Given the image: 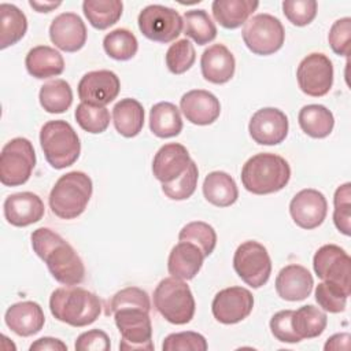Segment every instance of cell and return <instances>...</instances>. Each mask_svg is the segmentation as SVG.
<instances>
[{
	"instance_id": "cell-1",
	"label": "cell",
	"mask_w": 351,
	"mask_h": 351,
	"mask_svg": "<svg viewBox=\"0 0 351 351\" xmlns=\"http://www.w3.org/2000/svg\"><path fill=\"white\" fill-rule=\"evenodd\" d=\"M32 247L44 261L52 277L63 285H78L85 278V266L75 250L49 228L33 230Z\"/></svg>"
},
{
	"instance_id": "cell-2",
	"label": "cell",
	"mask_w": 351,
	"mask_h": 351,
	"mask_svg": "<svg viewBox=\"0 0 351 351\" xmlns=\"http://www.w3.org/2000/svg\"><path fill=\"white\" fill-rule=\"evenodd\" d=\"M51 314L60 322L74 328L93 324L101 313L99 296L77 285L56 288L49 298Z\"/></svg>"
},
{
	"instance_id": "cell-3",
	"label": "cell",
	"mask_w": 351,
	"mask_h": 351,
	"mask_svg": "<svg viewBox=\"0 0 351 351\" xmlns=\"http://www.w3.org/2000/svg\"><path fill=\"white\" fill-rule=\"evenodd\" d=\"M243 186L254 195H269L287 186L291 178L289 163L280 155L261 152L251 156L241 169Z\"/></svg>"
},
{
	"instance_id": "cell-4",
	"label": "cell",
	"mask_w": 351,
	"mask_h": 351,
	"mask_svg": "<svg viewBox=\"0 0 351 351\" xmlns=\"http://www.w3.org/2000/svg\"><path fill=\"white\" fill-rule=\"evenodd\" d=\"M93 192V184L84 171H69L58 178L51 189L48 202L51 211L62 219H74L80 217Z\"/></svg>"
},
{
	"instance_id": "cell-5",
	"label": "cell",
	"mask_w": 351,
	"mask_h": 351,
	"mask_svg": "<svg viewBox=\"0 0 351 351\" xmlns=\"http://www.w3.org/2000/svg\"><path fill=\"white\" fill-rule=\"evenodd\" d=\"M40 145L47 162L56 170L66 169L77 162L81 143L73 126L63 121H48L40 130Z\"/></svg>"
},
{
	"instance_id": "cell-6",
	"label": "cell",
	"mask_w": 351,
	"mask_h": 351,
	"mask_svg": "<svg viewBox=\"0 0 351 351\" xmlns=\"http://www.w3.org/2000/svg\"><path fill=\"white\" fill-rule=\"evenodd\" d=\"M156 311L170 324L185 325L192 321L196 310L189 285L180 278L167 277L159 281L154 291Z\"/></svg>"
},
{
	"instance_id": "cell-7",
	"label": "cell",
	"mask_w": 351,
	"mask_h": 351,
	"mask_svg": "<svg viewBox=\"0 0 351 351\" xmlns=\"http://www.w3.org/2000/svg\"><path fill=\"white\" fill-rule=\"evenodd\" d=\"M36 166V152L30 140L15 137L0 154V181L5 186H18L30 178Z\"/></svg>"
},
{
	"instance_id": "cell-8",
	"label": "cell",
	"mask_w": 351,
	"mask_h": 351,
	"mask_svg": "<svg viewBox=\"0 0 351 351\" xmlns=\"http://www.w3.org/2000/svg\"><path fill=\"white\" fill-rule=\"evenodd\" d=\"M245 47L255 55H273L285 41V30L278 18L270 14H258L250 18L241 32Z\"/></svg>"
},
{
	"instance_id": "cell-9",
	"label": "cell",
	"mask_w": 351,
	"mask_h": 351,
	"mask_svg": "<svg viewBox=\"0 0 351 351\" xmlns=\"http://www.w3.org/2000/svg\"><path fill=\"white\" fill-rule=\"evenodd\" d=\"M233 269L250 287H263L271 274V259L266 247L255 240L241 243L233 255Z\"/></svg>"
},
{
	"instance_id": "cell-10",
	"label": "cell",
	"mask_w": 351,
	"mask_h": 351,
	"mask_svg": "<svg viewBox=\"0 0 351 351\" xmlns=\"http://www.w3.org/2000/svg\"><path fill=\"white\" fill-rule=\"evenodd\" d=\"M148 313L138 307H125L112 314L122 337L119 350H154L152 324Z\"/></svg>"
},
{
	"instance_id": "cell-11",
	"label": "cell",
	"mask_w": 351,
	"mask_h": 351,
	"mask_svg": "<svg viewBox=\"0 0 351 351\" xmlns=\"http://www.w3.org/2000/svg\"><path fill=\"white\" fill-rule=\"evenodd\" d=\"M137 23L144 37L160 44L174 41L184 29L182 16L174 8L160 4H151L143 8Z\"/></svg>"
},
{
	"instance_id": "cell-12",
	"label": "cell",
	"mask_w": 351,
	"mask_h": 351,
	"mask_svg": "<svg viewBox=\"0 0 351 351\" xmlns=\"http://www.w3.org/2000/svg\"><path fill=\"white\" fill-rule=\"evenodd\" d=\"M296 80L300 90L307 96H325L333 85V64L326 55L313 52L299 63Z\"/></svg>"
},
{
	"instance_id": "cell-13",
	"label": "cell",
	"mask_w": 351,
	"mask_h": 351,
	"mask_svg": "<svg viewBox=\"0 0 351 351\" xmlns=\"http://www.w3.org/2000/svg\"><path fill=\"white\" fill-rule=\"evenodd\" d=\"M315 274L322 281L337 284L344 292H351V258L336 244H325L317 250L313 258Z\"/></svg>"
},
{
	"instance_id": "cell-14",
	"label": "cell",
	"mask_w": 351,
	"mask_h": 351,
	"mask_svg": "<svg viewBox=\"0 0 351 351\" xmlns=\"http://www.w3.org/2000/svg\"><path fill=\"white\" fill-rule=\"evenodd\" d=\"M254 308V296L244 287L221 289L213 299L214 318L223 325H233L245 319Z\"/></svg>"
},
{
	"instance_id": "cell-15",
	"label": "cell",
	"mask_w": 351,
	"mask_h": 351,
	"mask_svg": "<svg viewBox=\"0 0 351 351\" xmlns=\"http://www.w3.org/2000/svg\"><path fill=\"white\" fill-rule=\"evenodd\" d=\"M121 89L118 75L111 70H95L84 74L78 82V97L81 103L106 107L117 99Z\"/></svg>"
},
{
	"instance_id": "cell-16",
	"label": "cell",
	"mask_w": 351,
	"mask_h": 351,
	"mask_svg": "<svg viewBox=\"0 0 351 351\" xmlns=\"http://www.w3.org/2000/svg\"><path fill=\"white\" fill-rule=\"evenodd\" d=\"M288 117L278 108L263 107L254 112L248 123L251 138L259 145H277L288 136Z\"/></svg>"
},
{
	"instance_id": "cell-17",
	"label": "cell",
	"mask_w": 351,
	"mask_h": 351,
	"mask_svg": "<svg viewBox=\"0 0 351 351\" xmlns=\"http://www.w3.org/2000/svg\"><path fill=\"white\" fill-rule=\"evenodd\" d=\"M289 214L302 229H315L326 218L328 202L322 192L306 188L299 191L289 203Z\"/></svg>"
},
{
	"instance_id": "cell-18",
	"label": "cell",
	"mask_w": 351,
	"mask_h": 351,
	"mask_svg": "<svg viewBox=\"0 0 351 351\" xmlns=\"http://www.w3.org/2000/svg\"><path fill=\"white\" fill-rule=\"evenodd\" d=\"M88 32L84 21L74 12H62L49 25V38L64 52H77L86 43Z\"/></svg>"
},
{
	"instance_id": "cell-19",
	"label": "cell",
	"mask_w": 351,
	"mask_h": 351,
	"mask_svg": "<svg viewBox=\"0 0 351 351\" xmlns=\"http://www.w3.org/2000/svg\"><path fill=\"white\" fill-rule=\"evenodd\" d=\"M3 210L7 222L16 228L33 225L45 214L44 202L33 192H18L8 195L4 200Z\"/></svg>"
},
{
	"instance_id": "cell-20",
	"label": "cell",
	"mask_w": 351,
	"mask_h": 351,
	"mask_svg": "<svg viewBox=\"0 0 351 351\" xmlns=\"http://www.w3.org/2000/svg\"><path fill=\"white\" fill-rule=\"evenodd\" d=\"M180 108L193 125L206 126L215 122L221 114V104L217 96L204 89H192L182 95Z\"/></svg>"
},
{
	"instance_id": "cell-21",
	"label": "cell",
	"mask_w": 351,
	"mask_h": 351,
	"mask_svg": "<svg viewBox=\"0 0 351 351\" xmlns=\"http://www.w3.org/2000/svg\"><path fill=\"white\" fill-rule=\"evenodd\" d=\"M191 160L189 152L182 144L169 143L162 145L155 154L152 173L162 184L171 182L186 170Z\"/></svg>"
},
{
	"instance_id": "cell-22",
	"label": "cell",
	"mask_w": 351,
	"mask_h": 351,
	"mask_svg": "<svg viewBox=\"0 0 351 351\" xmlns=\"http://www.w3.org/2000/svg\"><path fill=\"white\" fill-rule=\"evenodd\" d=\"M314 278L302 265H287L276 277L277 295L288 302L304 300L313 291Z\"/></svg>"
},
{
	"instance_id": "cell-23",
	"label": "cell",
	"mask_w": 351,
	"mask_h": 351,
	"mask_svg": "<svg viewBox=\"0 0 351 351\" xmlns=\"http://www.w3.org/2000/svg\"><path fill=\"white\" fill-rule=\"evenodd\" d=\"M4 322L15 335L29 337L43 329L45 324V315L38 303L23 300L11 304L7 308L4 314Z\"/></svg>"
},
{
	"instance_id": "cell-24",
	"label": "cell",
	"mask_w": 351,
	"mask_h": 351,
	"mask_svg": "<svg viewBox=\"0 0 351 351\" xmlns=\"http://www.w3.org/2000/svg\"><path fill=\"white\" fill-rule=\"evenodd\" d=\"M202 75L211 84H226L234 75L236 60L233 53L223 44H213L200 58Z\"/></svg>"
},
{
	"instance_id": "cell-25",
	"label": "cell",
	"mask_w": 351,
	"mask_h": 351,
	"mask_svg": "<svg viewBox=\"0 0 351 351\" xmlns=\"http://www.w3.org/2000/svg\"><path fill=\"white\" fill-rule=\"evenodd\" d=\"M204 258L203 251L197 245L188 241H180L169 254V274L184 281L192 280L200 271Z\"/></svg>"
},
{
	"instance_id": "cell-26",
	"label": "cell",
	"mask_w": 351,
	"mask_h": 351,
	"mask_svg": "<svg viewBox=\"0 0 351 351\" xmlns=\"http://www.w3.org/2000/svg\"><path fill=\"white\" fill-rule=\"evenodd\" d=\"M27 73L37 78L45 80L60 75L64 70V59L59 51L48 45H37L32 48L25 59Z\"/></svg>"
},
{
	"instance_id": "cell-27",
	"label": "cell",
	"mask_w": 351,
	"mask_h": 351,
	"mask_svg": "<svg viewBox=\"0 0 351 351\" xmlns=\"http://www.w3.org/2000/svg\"><path fill=\"white\" fill-rule=\"evenodd\" d=\"M259 7L256 0H214L211 11L214 19L225 29H237L244 25Z\"/></svg>"
},
{
	"instance_id": "cell-28",
	"label": "cell",
	"mask_w": 351,
	"mask_h": 351,
	"mask_svg": "<svg viewBox=\"0 0 351 351\" xmlns=\"http://www.w3.org/2000/svg\"><path fill=\"white\" fill-rule=\"evenodd\" d=\"M112 122L121 136L136 137L144 126L143 104L132 97L119 100L112 108Z\"/></svg>"
},
{
	"instance_id": "cell-29",
	"label": "cell",
	"mask_w": 351,
	"mask_h": 351,
	"mask_svg": "<svg viewBox=\"0 0 351 351\" xmlns=\"http://www.w3.org/2000/svg\"><path fill=\"white\" fill-rule=\"evenodd\" d=\"M203 195L208 203L217 207H229L236 203L239 189L234 180L225 171L217 170L206 176Z\"/></svg>"
},
{
	"instance_id": "cell-30",
	"label": "cell",
	"mask_w": 351,
	"mask_h": 351,
	"mask_svg": "<svg viewBox=\"0 0 351 351\" xmlns=\"http://www.w3.org/2000/svg\"><path fill=\"white\" fill-rule=\"evenodd\" d=\"M149 129L159 138L176 137L182 130V118L176 104L159 101L149 110Z\"/></svg>"
},
{
	"instance_id": "cell-31",
	"label": "cell",
	"mask_w": 351,
	"mask_h": 351,
	"mask_svg": "<svg viewBox=\"0 0 351 351\" xmlns=\"http://www.w3.org/2000/svg\"><path fill=\"white\" fill-rule=\"evenodd\" d=\"M300 129L313 138L328 137L335 126V117L322 104L303 106L298 114Z\"/></svg>"
},
{
	"instance_id": "cell-32",
	"label": "cell",
	"mask_w": 351,
	"mask_h": 351,
	"mask_svg": "<svg viewBox=\"0 0 351 351\" xmlns=\"http://www.w3.org/2000/svg\"><path fill=\"white\" fill-rule=\"evenodd\" d=\"M27 30L26 15L14 4H0V48L5 49L23 38Z\"/></svg>"
},
{
	"instance_id": "cell-33",
	"label": "cell",
	"mask_w": 351,
	"mask_h": 351,
	"mask_svg": "<svg viewBox=\"0 0 351 351\" xmlns=\"http://www.w3.org/2000/svg\"><path fill=\"white\" fill-rule=\"evenodd\" d=\"M123 3L119 0H85L82 11L88 22L99 30L108 29L122 16Z\"/></svg>"
},
{
	"instance_id": "cell-34",
	"label": "cell",
	"mask_w": 351,
	"mask_h": 351,
	"mask_svg": "<svg viewBox=\"0 0 351 351\" xmlns=\"http://www.w3.org/2000/svg\"><path fill=\"white\" fill-rule=\"evenodd\" d=\"M328 324V317L321 308L306 304L292 313V328L303 339H314L322 335Z\"/></svg>"
},
{
	"instance_id": "cell-35",
	"label": "cell",
	"mask_w": 351,
	"mask_h": 351,
	"mask_svg": "<svg viewBox=\"0 0 351 351\" xmlns=\"http://www.w3.org/2000/svg\"><path fill=\"white\" fill-rule=\"evenodd\" d=\"M38 100L47 112L62 114L67 111L73 103L71 86L62 78L48 81L40 88Z\"/></svg>"
},
{
	"instance_id": "cell-36",
	"label": "cell",
	"mask_w": 351,
	"mask_h": 351,
	"mask_svg": "<svg viewBox=\"0 0 351 351\" xmlns=\"http://www.w3.org/2000/svg\"><path fill=\"white\" fill-rule=\"evenodd\" d=\"M184 33L197 45H206L215 40L217 26L206 10H189L182 15Z\"/></svg>"
},
{
	"instance_id": "cell-37",
	"label": "cell",
	"mask_w": 351,
	"mask_h": 351,
	"mask_svg": "<svg viewBox=\"0 0 351 351\" xmlns=\"http://www.w3.org/2000/svg\"><path fill=\"white\" fill-rule=\"evenodd\" d=\"M103 48L115 60H129L137 53L138 41L130 30L119 27L104 36Z\"/></svg>"
},
{
	"instance_id": "cell-38",
	"label": "cell",
	"mask_w": 351,
	"mask_h": 351,
	"mask_svg": "<svg viewBox=\"0 0 351 351\" xmlns=\"http://www.w3.org/2000/svg\"><path fill=\"white\" fill-rule=\"evenodd\" d=\"M178 241H188L197 245L207 258L215 250L217 233L207 222L193 221L182 226L178 233Z\"/></svg>"
},
{
	"instance_id": "cell-39",
	"label": "cell",
	"mask_w": 351,
	"mask_h": 351,
	"mask_svg": "<svg viewBox=\"0 0 351 351\" xmlns=\"http://www.w3.org/2000/svg\"><path fill=\"white\" fill-rule=\"evenodd\" d=\"M77 123L88 133L100 134L110 125V112L106 107H95L80 103L74 112Z\"/></svg>"
},
{
	"instance_id": "cell-40",
	"label": "cell",
	"mask_w": 351,
	"mask_h": 351,
	"mask_svg": "<svg viewBox=\"0 0 351 351\" xmlns=\"http://www.w3.org/2000/svg\"><path fill=\"white\" fill-rule=\"evenodd\" d=\"M197 178V165L193 160H191L186 170L178 178H176L171 182L162 184V191L171 200H186L195 193Z\"/></svg>"
},
{
	"instance_id": "cell-41",
	"label": "cell",
	"mask_w": 351,
	"mask_h": 351,
	"mask_svg": "<svg viewBox=\"0 0 351 351\" xmlns=\"http://www.w3.org/2000/svg\"><path fill=\"white\" fill-rule=\"evenodd\" d=\"M165 60L170 73L184 74L193 66L196 60V52L192 43L186 38L177 40L169 47Z\"/></svg>"
},
{
	"instance_id": "cell-42",
	"label": "cell",
	"mask_w": 351,
	"mask_h": 351,
	"mask_svg": "<svg viewBox=\"0 0 351 351\" xmlns=\"http://www.w3.org/2000/svg\"><path fill=\"white\" fill-rule=\"evenodd\" d=\"M333 222L336 229L346 234H351V184L344 182L337 186L333 196Z\"/></svg>"
},
{
	"instance_id": "cell-43",
	"label": "cell",
	"mask_w": 351,
	"mask_h": 351,
	"mask_svg": "<svg viewBox=\"0 0 351 351\" xmlns=\"http://www.w3.org/2000/svg\"><path fill=\"white\" fill-rule=\"evenodd\" d=\"M125 307H138L144 308L147 311L151 310V300L148 293L138 288V287H126L121 291H118L111 300H108V306L106 310V314H114L119 308Z\"/></svg>"
},
{
	"instance_id": "cell-44",
	"label": "cell",
	"mask_w": 351,
	"mask_h": 351,
	"mask_svg": "<svg viewBox=\"0 0 351 351\" xmlns=\"http://www.w3.org/2000/svg\"><path fill=\"white\" fill-rule=\"evenodd\" d=\"M350 295L344 292L337 284L322 281L315 288V300L325 311L341 313L346 310L347 298Z\"/></svg>"
},
{
	"instance_id": "cell-45",
	"label": "cell",
	"mask_w": 351,
	"mask_h": 351,
	"mask_svg": "<svg viewBox=\"0 0 351 351\" xmlns=\"http://www.w3.org/2000/svg\"><path fill=\"white\" fill-rule=\"evenodd\" d=\"M207 347L206 337L192 330L170 333L162 343L163 351H206Z\"/></svg>"
},
{
	"instance_id": "cell-46",
	"label": "cell",
	"mask_w": 351,
	"mask_h": 351,
	"mask_svg": "<svg viewBox=\"0 0 351 351\" xmlns=\"http://www.w3.org/2000/svg\"><path fill=\"white\" fill-rule=\"evenodd\" d=\"M318 11L315 0H285L282 1V12L285 18L295 26H306L314 21Z\"/></svg>"
},
{
	"instance_id": "cell-47",
	"label": "cell",
	"mask_w": 351,
	"mask_h": 351,
	"mask_svg": "<svg viewBox=\"0 0 351 351\" xmlns=\"http://www.w3.org/2000/svg\"><path fill=\"white\" fill-rule=\"evenodd\" d=\"M328 41L336 55L348 56L351 44V18L346 16L335 21L330 26Z\"/></svg>"
},
{
	"instance_id": "cell-48",
	"label": "cell",
	"mask_w": 351,
	"mask_h": 351,
	"mask_svg": "<svg viewBox=\"0 0 351 351\" xmlns=\"http://www.w3.org/2000/svg\"><path fill=\"white\" fill-rule=\"evenodd\" d=\"M292 313L293 310H281L276 313L269 322L271 335L282 343H299L302 339L295 333L292 328Z\"/></svg>"
},
{
	"instance_id": "cell-49",
	"label": "cell",
	"mask_w": 351,
	"mask_h": 351,
	"mask_svg": "<svg viewBox=\"0 0 351 351\" xmlns=\"http://www.w3.org/2000/svg\"><path fill=\"white\" fill-rule=\"evenodd\" d=\"M74 348L77 351H108L111 348V343L104 330L90 329L77 337Z\"/></svg>"
},
{
	"instance_id": "cell-50",
	"label": "cell",
	"mask_w": 351,
	"mask_h": 351,
	"mask_svg": "<svg viewBox=\"0 0 351 351\" xmlns=\"http://www.w3.org/2000/svg\"><path fill=\"white\" fill-rule=\"evenodd\" d=\"M29 350L30 351H67V346L60 339L45 336L32 343Z\"/></svg>"
},
{
	"instance_id": "cell-51",
	"label": "cell",
	"mask_w": 351,
	"mask_h": 351,
	"mask_svg": "<svg viewBox=\"0 0 351 351\" xmlns=\"http://www.w3.org/2000/svg\"><path fill=\"white\" fill-rule=\"evenodd\" d=\"M324 350L325 351H329V350H350V333L344 332V333H336L333 336H330L325 346H324Z\"/></svg>"
},
{
	"instance_id": "cell-52",
	"label": "cell",
	"mask_w": 351,
	"mask_h": 351,
	"mask_svg": "<svg viewBox=\"0 0 351 351\" xmlns=\"http://www.w3.org/2000/svg\"><path fill=\"white\" fill-rule=\"evenodd\" d=\"M62 3L60 1H34V0H30L29 1V5L32 8H34L37 12H51L53 11L55 8H58Z\"/></svg>"
}]
</instances>
